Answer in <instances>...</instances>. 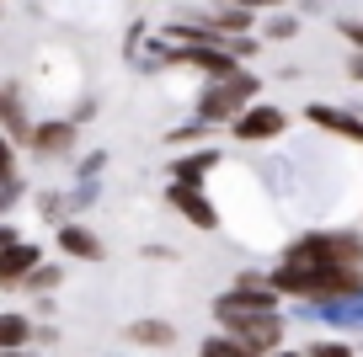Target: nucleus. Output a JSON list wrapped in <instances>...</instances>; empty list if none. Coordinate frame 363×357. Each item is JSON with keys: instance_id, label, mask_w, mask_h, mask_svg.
Listing matches in <instances>:
<instances>
[{"instance_id": "1", "label": "nucleus", "mask_w": 363, "mask_h": 357, "mask_svg": "<svg viewBox=\"0 0 363 357\" xmlns=\"http://www.w3.org/2000/svg\"><path fill=\"white\" fill-rule=\"evenodd\" d=\"M214 320L225 325V336H235L240 346H251L257 357L278 352L289 336L284 314H278V304H262V299H246V293H219L214 299Z\"/></svg>"}, {"instance_id": "2", "label": "nucleus", "mask_w": 363, "mask_h": 357, "mask_svg": "<svg viewBox=\"0 0 363 357\" xmlns=\"http://www.w3.org/2000/svg\"><path fill=\"white\" fill-rule=\"evenodd\" d=\"M289 267H363V230H305L284 246Z\"/></svg>"}, {"instance_id": "3", "label": "nucleus", "mask_w": 363, "mask_h": 357, "mask_svg": "<svg viewBox=\"0 0 363 357\" xmlns=\"http://www.w3.org/2000/svg\"><path fill=\"white\" fill-rule=\"evenodd\" d=\"M257 91H262V80L251 75V69H235V75L214 80V86L203 91V101H198V118H203V123H235L240 112L257 101Z\"/></svg>"}, {"instance_id": "4", "label": "nucleus", "mask_w": 363, "mask_h": 357, "mask_svg": "<svg viewBox=\"0 0 363 357\" xmlns=\"http://www.w3.org/2000/svg\"><path fill=\"white\" fill-rule=\"evenodd\" d=\"M230 134H235L240 144H272V139L289 134V112L272 107V101H251L235 123H230Z\"/></svg>"}, {"instance_id": "5", "label": "nucleus", "mask_w": 363, "mask_h": 357, "mask_svg": "<svg viewBox=\"0 0 363 357\" xmlns=\"http://www.w3.org/2000/svg\"><path fill=\"white\" fill-rule=\"evenodd\" d=\"M305 118H310L315 128H326L331 139H347V144H358V149H363V118H358V112L331 107V101H310Z\"/></svg>"}, {"instance_id": "6", "label": "nucleus", "mask_w": 363, "mask_h": 357, "mask_svg": "<svg viewBox=\"0 0 363 357\" xmlns=\"http://www.w3.org/2000/svg\"><path fill=\"white\" fill-rule=\"evenodd\" d=\"M166 203L182 213L187 224H198V230H219V213H214V203L203 198V192L193 187V181H171L166 187Z\"/></svg>"}, {"instance_id": "7", "label": "nucleus", "mask_w": 363, "mask_h": 357, "mask_svg": "<svg viewBox=\"0 0 363 357\" xmlns=\"http://www.w3.org/2000/svg\"><path fill=\"white\" fill-rule=\"evenodd\" d=\"M33 272H38V246L16 240V246L0 251V288H16V283H27Z\"/></svg>"}, {"instance_id": "8", "label": "nucleus", "mask_w": 363, "mask_h": 357, "mask_svg": "<svg viewBox=\"0 0 363 357\" xmlns=\"http://www.w3.org/2000/svg\"><path fill=\"white\" fill-rule=\"evenodd\" d=\"M59 251H65V256H75V261H102V256H107L102 240H96L86 224H65V230H59Z\"/></svg>"}, {"instance_id": "9", "label": "nucleus", "mask_w": 363, "mask_h": 357, "mask_svg": "<svg viewBox=\"0 0 363 357\" xmlns=\"http://www.w3.org/2000/svg\"><path fill=\"white\" fill-rule=\"evenodd\" d=\"M27 144H33L38 155H65V149L75 144V123H38L33 134H27Z\"/></svg>"}, {"instance_id": "10", "label": "nucleus", "mask_w": 363, "mask_h": 357, "mask_svg": "<svg viewBox=\"0 0 363 357\" xmlns=\"http://www.w3.org/2000/svg\"><path fill=\"white\" fill-rule=\"evenodd\" d=\"M27 341H33V320L16 314V310H6L0 314V352H22Z\"/></svg>"}, {"instance_id": "11", "label": "nucleus", "mask_w": 363, "mask_h": 357, "mask_svg": "<svg viewBox=\"0 0 363 357\" xmlns=\"http://www.w3.org/2000/svg\"><path fill=\"white\" fill-rule=\"evenodd\" d=\"M128 341H139V346H171V341H177V325H171V320H134V325H128Z\"/></svg>"}, {"instance_id": "12", "label": "nucleus", "mask_w": 363, "mask_h": 357, "mask_svg": "<svg viewBox=\"0 0 363 357\" xmlns=\"http://www.w3.org/2000/svg\"><path fill=\"white\" fill-rule=\"evenodd\" d=\"M230 293H246V299H262V304H278V288H272L267 272H235Z\"/></svg>"}, {"instance_id": "13", "label": "nucleus", "mask_w": 363, "mask_h": 357, "mask_svg": "<svg viewBox=\"0 0 363 357\" xmlns=\"http://www.w3.org/2000/svg\"><path fill=\"white\" fill-rule=\"evenodd\" d=\"M198 357H257L251 346H240L235 336H208L203 346H198Z\"/></svg>"}, {"instance_id": "14", "label": "nucleus", "mask_w": 363, "mask_h": 357, "mask_svg": "<svg viewBox=\"0 0 363 357\" xmlns=\"http://www.w3.org/2000/svg\"><path fill=\"white\" fill-rule=\"evenodd\" d=\"M305 357H358V352H352L347 336H320V341L305 346Z\"/></svg>"}, {"instance_id": "15", "label": "nucleus", "mask_w": 363, "mask_h": 357, "mask_svg": "<svg viewBox=\"0 0 363 357\" xmlns=\"http://www.w3.org/2000/svg\"><path fill=\"white\" fill-rule=\"evenodd\" d=\"M0 192L16 198V155H11V139L0 134Z\"/></svg>"}, {"instance_id": "16", "label": "nucleus", "mask_w": 363, "mask_h": 357, "mask_svg": "<svg viewBox=\"0 0 363 357\" xmlns=\"http://www.w3.org/2000/svg\"><path fill=\"white\" fill-rule=\"evenodd\" d=\"M214 160H219V155H208V149H203V155H187V160L177 166V181H193V176H203V171L214 166Z\"/></svg>"}, {"instance_id": "17", "label": "nucleus", "mask_w": 363, "mask_h": 357, "mask_svg": "<svg viewBox=\"0 0 363 357\" xmlns=\"http://www.w3.org/2000/svg\"><path fill=\"white\" fill-rule=\"evenodd\" d=\"M337 33L352 43V54H363V16H337Z\"/></svg>"}, {"instance_id": "18", "label": "nucleus", "mask_w": 363, "mask_h": 357, "mask_svg": "<svg viewBox=\"0 0 363 357\" xmlns=\"http://www.w3.org/2000/svg\"><path fill=\"white\" fill-rule=\"evenodd\" d=\"M59 283H65V272H59V267H38L33 278H27V288H33V293H48V288H59Z\"/></svg>"}, {"instance_id": "19", "label": "nucleus", "mask_w": 363, "mask_h": 357, "mask_svg": "<svg viewBox=\"0 0 363 357\" xmlns=\"http://www.w3.org/2000/svg\"><path fill=\"white\" fill-rule=\"evenodd\" d=\"M294 33H299V22H294V16H278V22L267 27V38H294Z\"/></svg>"}, {"instance_id": "20", "label": "nucleus", "mask_w": 363, "mask_h": 357, "mask_svg": "<svg viewBox=\"0 0 363 357\" xmlns=\"http://www.w3.org/2000/svg\"><path fill=\"white\" fill-rule=\"evenodd\" d=\"M219 6H240V11H262V6H284V0H219Z\"/></svg>"}, {"instance_id": "21", "label": "nucleus", "mask_w": 363, "mask_h": 357, "mask_svg": "<svg viewBox=\"0 0 363 357\" xmlns=\"http://www.w3.org/2000/svg\"><path fill=\"white\" fill-rule=\"evenodd\" d=\"M347 80H352V86H363V54H347Z\"/></svg>"}, {"instance_id": "22", "label": "nucleus", "mask_w": 363, "mask_h": 357, "mask_svg": "<svg viewBox=\"0 0 363 357\" xmlns=\"http://www.w3.org/2000/svg\"><path fill=\"white\" fill-rule=\"evenodd\" d=\"M6 246H16V230H11V224H0V251H6Z\"/></svg>"}, {"instance_id": "23", "label": "nucleus", "mask_w": 363, "mask_h": 357, "mask_svg": "<svg viewBox=\"0 0 363 357\" xmlns=\"http://www.w3.org/2000/svg\"><path fill=\"white\" fill-rule=\"evenodd\" d=\"M267 357H305V352H294V346H278V352H267Z\"/></svg>"}, {"instance_id": "24", "label": "nucleus", "mask_w": 363, "mask_h": 357, "mask_svg": "<svg viewBox=\"0 0 363 357\" xmlns=\"http://www.w3.org/2000/svg\"><path fill=\"white\" fill-rule=\"evenodd\" d=\"M0 357H27V352H0Z\"/></svg>"}, {"instance_id": "25", "label": "nucleus", "mask_w": 363, "mask_h": 357, "mask_svg": "<svg viewBox=\"0 0 363 357\" xmlns=\"http://www.w3.org/2000/svg\"><path fill=\"white\" fill-rule=\"evenodd\" d=\"M6 203H11V198H6V192H0V208H6Z\"/></svg>"}, {"instance_id": "26", "label": "nucleus", "mask_w": 363, "mask_h": 357, "mask_svg": "<svg viewBox=\"0 0 363 357\" xmlns=\"http://www.w3.org/2000/svg\"><path fill=\"white\" fill-rule=\"evenodd\" d=\"M0 107H6V91H0Z\"/></svg>"}]
</instances>
